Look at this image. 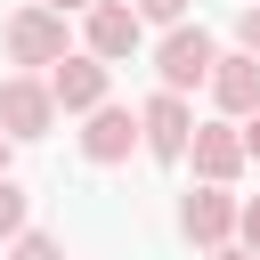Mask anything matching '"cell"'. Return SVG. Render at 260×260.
<instances>
[{"label": "cell", "mask_w": 260, "mask_h": 260, "mask_svg": "<svg viewBox=\"0 0 260 260\" xmlns=\"http://www.w3.org/2000/svg\"><path fill=\"white\" fill-rule=\"evenodd\" d=\"M187 130H195L187 89H154V98L138 106V146H146L154 162H187Z\"/></svg>", "instance_id": "6da1fadb"}, {"label": "cell", "mask_w": 260, "mask_h": 260, "mask_svg": "<svg viewBox=\"0 0 260 260\" xmlns=\"http://www.w3.org/2000/svg\"><path fill=\"white\" fill-rule=\"evenodd\" d=\"M0 49H8L16 65H57V57H65V16H57L49 0H32V8H16V16H8Z\"/></svg>", "instance_id": "7a4b0ae2"}, {"label": "cell", "mask_w": 260, "mask_h": 260, "mask_svg": "<svg viewBox=\"0 0 260 260\" xmlns=\"http://www.w3.org/2000/svg\"><path fill=\"white\" fill-rule=\"evenodd\" d=\"M211 57H219V49H211V32L179 16V24L162 32V49H154V73H162V89H195V81L211 73Z\"/></svg>", "instance_id": "3957f363"}, {"label": "cell", "mask_w": 260, "mask_h": 260, "mask_svg": "<svg viewBox=\"0 0 260 260\" xmlns=\"http://www.w3.org/2000/svg\"><path fill=\"white\" fill-rule=\"evenodd\" d=\"M106 81H114V65L89 57V49H81V57L65 49V57L49 65V98H57V114H89V106L106 98Z\"/></svg>", "instance_id": "277c9868"}, {"label": "cell", "mask_w": 260, "mask_h": 260, "mask_svg": "<svg viewBox=\"0 0 260 260\" xmlns=\"http://www.w3.org/2000/svg\"><path fill=\"white\" fill-rule=\"evenodd\" d=\"M49 122H57V98H49V81H32V73H8V81H0V130H8V138H49Z\"/></svg>", "instance_id": "5b68a950"}, {"label": "cell", "mask_w": 260, "mask_h": 260, "mask_svg": "<svg viewBox=\"0 0 260 260\" xmlns=\"http://www.w3.org/2000/svg\"><path fill=\"white\" fill-rule=\"evenodd\" d=\"M179 236H187V244H203V252H211V244H228V236H236V195H228L219 179H203V187L179 203Z\"/></svg>", "instance_id": "8992f818"}, {"label": "cell", "mask_w": 260, "mask_h": 260, "mask_svg": "<svg viewBox=\"0 0 260 260\" xmlns=\"http://www.w3.org/2000/svg\"><path fill=\"white\" fill-rule=\"evenodd\" d=\"M81 16H89V24H81V32H89V57H106V65H122V57L138 49V32H146L130 0H89Z\"/></svg>", "instance_id": "52a82bcc"}, {"label": "cell", "mask_w": 260, "mask_h": 260, "mask_svg": "<svg viewBox=\"0 0 260 260\" xmlns=\"http://www.w3.org/2000/svg\"><path fill=\"white\" fill-rule=\"evenodd\" d=\"M130 146H138V114L130 106H89V130H81V154L89 162H130Z\"/></svg>", "instance_id": "ba28073f"}, {"label": "cell", "mask_w": 260, "mask_h": 260, "mask_svg": "<svg viewBox=\"0 0 260 260\" xmlns=\"http://www.w3.org/2000/svg\"><path fill=\"white\" fill-rule=\"evenodd\" d=\"M203 81H211L219 114H236V122L260 106V57H252V49H236V57H211V73H203Z\"/></svg>", "instance_id": "9c48e42d"}, {"label": "cell", "mask_w": 260, "mask_h": 260, "mask_svg": "<svg viewBox=\"0 0 260 260\" xmlns=\"http://www.w3.org/2000/svg\"><path fill=\"white\" fill-rule=\"evenodd\" d=\"M187 154H195V171H203V179H219V187H228V179L244 171V130H228V122H195V130H187Z\"/></svg>", "instance_id": "30bf717a"}, {"label": "cell", "mask_w": 260, "mask_h": 260, "mask_svg": "<svg viewBox=\"0 0 260 260\" xmlns=\"http://www.w3.org/2000/svg\"><path fill=\"white\" fill-rule=\"evenodd\" d=\"M8 260H65V244L41 236V228H16V236H8Z\"/></svg>", "instance_id": "8fae6325"}, {"label": "cell", "mask_w": 260, "mask_h": 260, "mask_svg": "<svg viewBox=\"0 0 260 260\" xmlns=\"http://www.w3.org/2000/svg\"><path fill=\"white\" fill-rule=\"evenodd\" d=\"M16 228H24V187H16L8 171H0V244H8Z\"/></svg>", "instance_id": "7c38bea8"}, {"label": "cell", "mask_w": 260, "mask_h": 260, "mask_svg": "<svg viewBox=\"0 0 260 260\" xmlns=\"http://www.w3.org/2000/svg\"><path fill=\"white\" fill-rule=\"evenodd\" d=\"M236 244L260 260V195H244V203H236Z\"/></svg>", "instance_id": "4fadbf2b"}, {"label": "cell", "mask_w": 260, "mask_h": 260, "mask_svg": "<svg viewBox=\"0 0 260 260\" xmlns=\"http://www.w3.org/2000/svg\"><path fill=\"white\" fill-rule=\"evenodd\" d=\"M130 8H138V24H179L187 16V0H130Z\"/></svg>", "instance_id": "5bb4252c"}, {"label": "cell", "mask_w": 260, "mask_h": 260, "mask_svg": "<svg viewBox=\"0 0 260 260\" xmlns=\"http://www.w3.org/2000/svg\"><path fill=\"white\" fill-rule=\"evenodd\" d=\"M236 41H244V49H252V57H260V0H252V8H244V16H236Z\"/></svg>", "instance_id": "9a60e30c"}, {"label": "cell", "mask_w": 260, "mask_h": 260, "mask_svg": "<svg viewBox=\"0 0 260 260\" xmlns=\"http://www.w3.org/2000/svg\"><path fill=\"white\" fill-rule=\"evenodd\" d=\"M244 162H260V106L244 114Z\"/></svg>", "instance_id": "2e32d148"}, {"label": "cell", "mask_w": 260, "mask_h": 260, "mask_svg": "<svg viewBox=\"0 0 260 260\" xmlns=\"http://www.w3.org/2000/svg\"><path fill=\"white\" fill-rule=\"evenodd\" d=\"M211 260H252V252H244V244L228 236V244H211Z\"/></svg>", "instance_id": "e0dca14e"}, {"label": "cell", "mask_w": 260, "mask_h": 260, "mask_svg": "<svg viewBox=\"0 0 260 260\" xmlns=\"http://www.w3.org/2000/svg\"><path fill=\"white\" fill-rule=\"evenodd\" d=\"M49 8H57V16H81V8H89V0H49Z\"/></svg>", "instance_id": "ac0fdd59"}, {"label": "cell", "mask_w": 260, "mask_h": 260, "mask_svg": "<svg viewBox=\"0 0 260 260\" xmlns=\"http://www.w3.org/2000/svg\"><path fill=\"white\" fill-rule=\"evenodd\" d=\"M0 171H8V130H0Z\"/></svg>", "instance_id": "d6986e66"}]
</instances>
